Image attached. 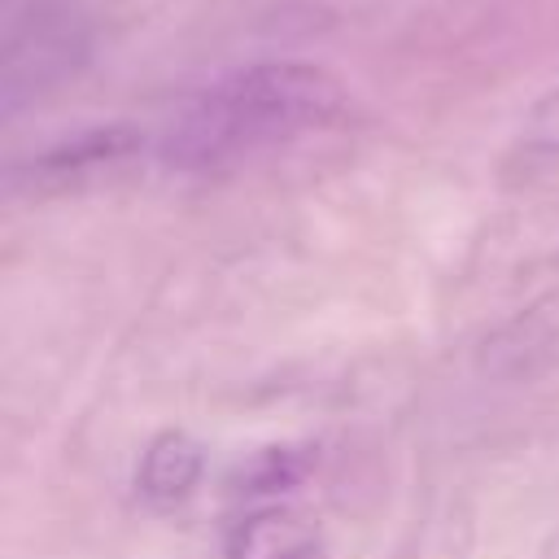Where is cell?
I'll use <instances>...</instances> for the list:
<instances>
[{"mask_svg": "<svg viewBox=\"0 0 559 559\" xmlns=\"http://www.w3.org/2000/svg\"><path fill=\"white\" fill-rule=\"evenodd\" d=\"M345 109V87L301 61H262L231 70L188 96L157 140V157L175 170H223L306 131L328 127Z\"/></svg>", "mask_w": 559, "mask_h": 559, "instance_id": "6da1fadb", "label": "cell"}, {"mask_svg": "<svg viewBox=\"0 0 559 559\" xmlns=\"http://www.w3.org/2000/svg\"><path fill=\"white\" fill-rule=\"evenodd\" d=\"M0 52L4 114H17L83 70L92 52V26L70 0H26L9 13Z\"/></svg>", "mask_w": 559, "mask_h": 559, "instance_id": "7a4b0ae2", "label": "cell"}, {"mask_svg": "<svg viewBox=\"0 0 559 559\" xmlns=\"http://www.w3.org/2000/svg\"><path fill=\"white\" fill-rule=\"evenodd\" d=\"M144 144L140 131L131 127H96V131H83L74 140H61L52 148H44L39 157H31L26 166V179L35 188H66V183H83L100 170H114L122 166L127 157H135Z\"/></svg>", "mask_w": 559, "mask_h": 559, "instance_id": "3957f363", "label": "cell"}, {"mask_svg": "<svg viewBox=\"0 0 559 559\" xmlns=\"http://www.w3.org/2000/svg\"><path fill=\"white\" fill-rule=\"evenodd\" d=\"M223 559H323V533L297 507H258L227 528Z\"/></svg>", "mask_w": 559, "mask_h": 559, "instance_id": "277c9868", "label": "cell"}, {"mask_svg": "<svg viewBox=\"0 0 559 559\" xmlns=\"http://www.w3.org/2000/svg\"><path fill=\"white\" fill-rule=\"evenodd\" d=\"M201 472H205L201 445L188 432H162L148 441L140 467H135V485L153 507H175L197 489Z\"/></svg>", "mask_w": 559, "mask_h": 559, "instance_id": "5b68a950", "label": "cell"}, {"mask_svg": "<svg viewBox=\"0 0 559 559\" xmlns=\"http://www.w3.org/2000/svg\"><path fill=\"white\" fill-rule=\"evenodd\" d=\"M306 476V454L293 450V445H271V450H258L253 459H245L231 476V489L236 493H249V498H262V493H275V489H288Z\"/></svg>", "mask_w": 559, "mask_h": 559, "instance_id": "8992f818", "label": "cell"}, {"mask_svg": "<svg viewBox=\"0 0 559 559\" xmlns=\"http://www.w3.org/2000/svg\"><path fill=\"white\" fill-rule=\"evenodd\" d=\"M524 140L533 144V148H559V92H550L546 100H537L533 105V114H528V127H524Z\"/></svg>", "mask_w": 559, "mask_h": 559, "instance_id": "52a82bcc", "label": "cell"}]
</instances>
